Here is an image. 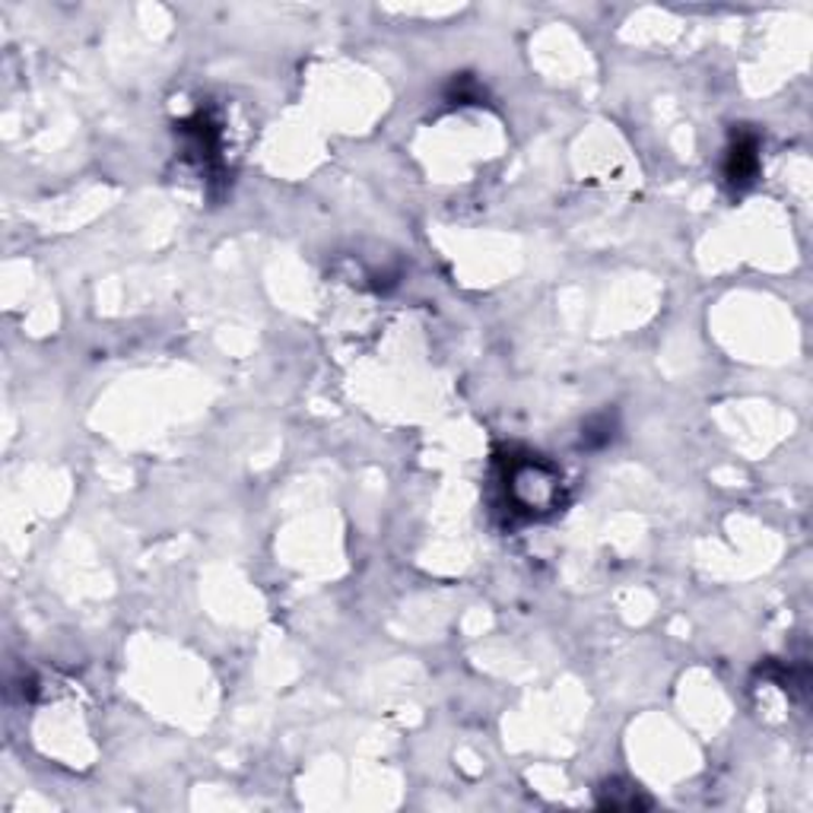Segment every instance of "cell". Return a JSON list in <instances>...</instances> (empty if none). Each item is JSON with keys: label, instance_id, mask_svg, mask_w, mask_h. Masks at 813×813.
<instances>
[{"label": "cell", "instance_id": "4", "mask_svg": "<svg viewBox=\"0 0 813 813\" xmlns=\"http://www.w3.org/2000/svg\"><path fill=\"white\" fill-rule=\"evenodd\" d=\"M598 808H608V811H646V808H651V798H646L642 788L633 785V781L610 778L598 788Z\"/></svg>", "mask_w": 813, "mask_h": 813}, {"label": "cell", "instance_id": "3", "mask_svg": "<svg viewBox=\"0 0 813 813\" xmlns=\"http://www.w3.org/2000/svg\"><path fill=\"white\" fill-rule=\"evenodd\" d=\"M756 137L753 134H740L734 137V143L728 147V157H725V178L731 182L734 188H747L756 172H760V157H756Z\"/></svg>", "mask_w": 813, "mask_h": 813}, {"label": "cell", "instance_id": "2", "mask_svg": "<svg viewBox=\"0 0 813 813\" xmlns=\"http://www.w3.org/2000/svg\"><path fill=\"white\" fill-rule=\"evenodd\" d=\"M185 137V150L191 153V160L201 165L207 175H220L223 172V134L210 115H191L188 122L178 127Z\"/></svg>", "mask_w": 813, "mask_h": 813}, {"label": "cell", "instance_id": "1", "mask_svg": "<svg viewBox=\"0 0 813 813\" xmlns=\"http://www.w3.org/2000/svg\"><path fill=\"white\" fill-rule=\"evenodd\" d=\"M502 489L509 509L522 518L556 515L566 502V484L560 467L534 451H518L502 461Z\"/></svg>", "mask_w": 813, "mask_h": 813}, {"label": "cell", "instance_id": "5", "mask_svg": "<svg viewBox=\"0 0 813 813\" xmlns=\"http://www.w3.org/2000/svg\"><path fill=\"white\" fill-rule=\"evenodd\" d=\"M613 436H616V420H613V413H598V416H591V420L585 423V429H581V446L604 448L613 442Z\"/></svg>", "mask_w": 813, "mask_h": 813}]
</instances>
